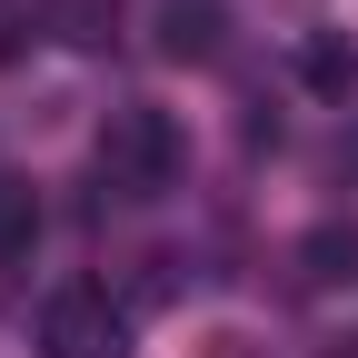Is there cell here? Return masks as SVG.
Returning a JSON list of instances; mask_svg holds the SVG:
<instances>
[{
    "label": "cell",
    "mask_w": 358,
    "mask_h": 358,
    "mask_svg": "<svg viewBox=\"0 0 358 358\" xmlns=\"http://www.w3.org/2000/svg\"><path fill=\"white\" fill-rule=\"evenodd\" d=\"M100 179L129 189V199H159L169 179H179V120L150 110V100L110 110V129H100Z\"/></svg>",
    "instance_id": "obj_1"
},
{
    "label": "cell",
    "mask_w": 358,
    "mask_h": 358,
    "mask_svg": "<svg viewBox=\"0 0 358 358\" xmlns=\"http://www.w3.org/2000/svg\"><path fill=\"white\" fill-rule=\"evenodd\" d=\"M40 358H129V329L100 289H60L40 319Z\"/></svg>",
    "instance_id": "obj_2"
},
{
    "label": "cell",
    "mask_w": 358,
    "mask_h": 358,
    "mask_svg": "<svg viewBox=\"0 0 358 358\" xmlns=\"http://www.w3.org/2000/svg\"><path fill=\"white\" fill-rule=\"evenodd\" d=\"M219 30H229L219 0H169V10H159V50L169 60H219Z\"/></svg>",
    "instance_id": "obj_3"
},
{
    "label": "cell",
    "mask_w": 358,
    "mask_h": 358,
    "mask_svg": "<svg viewBox=\"0 0 358 358\" xmlns=\"http://www.w3.org/2000/svg\"><path fill=\"white\" fill-rule=\"evenodd\" d=\"M40 20H50V30L70 40V50H110V30H120V0H50Z\"/></svg>",
    "instance_id": "obj_4"
},
{
    "label": "cell",
    "mask_w": 358,
    "mask_h": 358,
    "mask_svg": "<svg viewBox=\"0 0 358 358\" xmlns=\"http://www.w3.org/2000/svg\"><path fill=\"white\" fill-rule=\"evenodd\" d=\"M299 70H308V90H319V100H348V90H358V50H348L338 30H319V40H308V50H299Z\"/></svg>",
    "instance_id": "obj_5"
},
{
    "label": "cell",
    "mask_w": 358,
    "mask_h": 358,
    "mask_svg": "<svg viewBox=\"0 0 358 358\" xmlns=\"http://www.w3.org/2000/svg\"><path fill=\"white\" fill-rule=\"evenodd\" d=\"M299 259H308V279H329V289H338V279H358V229H308Z\"/></svg>",
    "instance_id": "obj_6"
},
{
    "label": "cell",
    "mask_w": 358,
    "mask_h": 358,
    "mask_svg": "<svg viewBox=\"0 0 358 358\" xmlns=\"http://www.w3.org/2000/svg\"><path fill=\"white\" fill-rule=\"evenodd\" d=\"M30 239H40V199L20 189V179H0V259H20Z\"/></svg>",
    "instance_id": "obj_7"
},
{
    "label": "cell",
    "mask_w": 358,
    "mask_h": 358,
    "mask_svg": "<svg viewBox=\"0 0 358 358\" xmlns=\"http://www.w3.org/2000/svg\"><path fill=\"white\" fill-rule=\"evenodd\" d=\"M30 50V0H0V70Z\"/></svg>",
    "instance_id": "obj_8"
}]
</instances>
